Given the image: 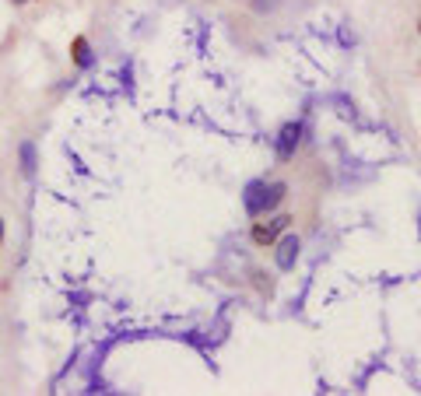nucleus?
I'll return each instance as SVG.
<instances>
[{
	"mask_svg": "<svg viewBox=\"0 0 421 396\" xmlns=\"http://www.w3.org/2000/svg\"><path fill=\"white\" fill-rule=\"evenodd\" d=\"M288 221H292L288 214H278L274 221H267V225H256V228H253V242H256V245H270V242H278V235L288 228Z\"/></svg>",
	"mask_w": 421,
	"mask_h": 396,
	"instance_id": "obj_3",
	"label": "nucleus"
},
{
	"mask_svg": "<svg viewBox=\"0 0 421 396\" xmlns=\"http://www.w3.org/2000/svg\"><path fill=\"white\" fill-rule=\"evenodd\" d=\"M250 7L256 11V14H270V11L281 7V0H250Z\"/></svg>",
	"mask_w": 421,
	"mask_h": 396,
	"instance_id": "obj_8",
	"label": "nucleus"
},
{
	"mask_svg": "<svg viewBox=\"0 0 421 396\" xmlns=\"http://www.w3.org/2000/svg\"><path fill=\"white\" fill-rule=\"evenodd\" d=\"M298 144H302V123H285V126L278 130V141H274L278 161H292L295 151H298Z\"/></svg>",
	"mask_w": 421,
	"mask_h": 396,
	"instance_id": "obj_1",
	"label": "nucleus"
},
{
	"mask_svg": "<svg viewBox=\"0 0 421 396\" xmlns=\"http://www.w3.org/2000/svg\"><path fill=\"white\" fill-rule=\"evenodd\" d=\"M0 242H4V218H0Z\"/></svg>",
	"mask_w": 421,
	"mask_h": 396,
	"instance_id": "obj_9",
	"label": "nucleus"
},
{
	"mask_svg": "<svg viewBox=\"0 0 421 396\" xmlns=\"http://www.w3.org/2000/svg\"><path fill=\"white\" fill-rule=\"evenodd\" d=\"M285 197H288V186H285V183H270L267 193H263V214H270Z\"/></svg>",
	"mask_w": 421,
	"mask_h": 396,
	"instance_id": "obj_6",
	"label": "nucleus"
},
{
	"mask_svg": "<svg viewBox=\"0 0 421 396\" xmlns=\"http://www.w3.org/2000/svg\"><path fill=\"white\" fill-rule=\"evenodd\" d=\"M14 4H25V0H14Z\"/></svg>",
	"mask_w": 421,
	"mask_h": 396,
	"instance_id": "obj_10",
	"label": "nucleus"
},
{
	"mask_svg": "<svg viewBox=\"0 0 421 396\" xmlns=\"http://www.w3.org/2000/svg\"><path fill=\"white\" fill-rule=\"evenodd\" d=\"M298 249H302L298 235H285L281 242H278L274 260H278V267H281V270H295V263H298Z\"/></svg>",
	"mask_w": 421,
	"mask_h": 396,
	"instance_id": "obj_4",
	"label": "nucleus"
},
{
	"mask_svg": "<svg viewBox=\"0 0 421 396\" xmlns=\"http://www.w3.org/2000/svg\"><path fill=\"white\" fill-rule=\"evenodd\" d=\"M263 193H267V183L263 179H250L246 190H243V207L250 218H263Z\"/></svg>",
	"mask_w": 421,
	"mask_h": 396,
	"instance_id": "obj_2",
	"label": "nucleus"
},
{
	"mask_svg": "<svg viewBox=\"0 0 421 396\" xmlns=\"http://www.w3.org/2000/svg\"><path fill=\"white\" fill-rule=\"evenodd\" d=\"M71 56H74V64H78L81 71H88V67L95 64V56H91V42L84 39V36H78V39L71 42Z\"/></svg>",
	"mask_w": 421,
	"mask_h": 396,
	"instance_id": "obj_5",
	"label": "nucleus"
},
{
	"mask_svg": "<svg viewBox=\"0 0 421 396\" xmlns=\"http://www.w3.org/2000/svg\"><path fill=\"white\" fill-rule=\"evenodd\" d=\"M18 151H21V172L32 179V176H36V165H39V161H36V144H32V141H25Z\"/></svg>",
	"mask_w": 421,
	"mask_h": 396,
	"instance_id": "obj_7",
	"label": "nucleus"
}]
</instances>
